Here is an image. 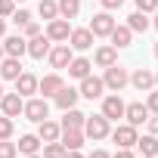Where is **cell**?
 Listing matches in <instances>:
<instances>
[{
    "mask_svg": "<svg viewBox=\"0 0 158 158\" xmlns=\"http://www.w3.org/2000/svg\"><path fill=\"white\" fill-rule=\"evenodd\" d=\"M102 84H106L112 93H121V90L130 84V74H127V68H121V65L115 62V65H109V68H106V74H102Z\"/></svg>",
    "mask_w": 158,
    "mask_h": 158,
    "instance_id": "6da1fadb",
    "label": "cell"
},
{
    "mask_svg": "<svg viewBox=\"0 0 158 158\" xmlns=\"http://www.w3.org/2000/svg\"><path fill=\"white\" fill-rule=\"evenodd\" d=\"M84 136H90V139H106L109 136V118L99 112V115H87V121H84Z\"/></svg>",
    "mask_w": 158,
    "mask_h": 158,
    "instance_id": "7a4b0ae2",
    "label": "cell"
},
{
    "mask_svg": "<svg viewBox=\"0 0 158 158\" xmlns=\"http://www.w3.org/2000/svg\"><path fill=\"white\" fill-rule=\"evenodd\" d=\"M112 28H115V19H112L109 10H102V13H96V16L90 19V31H93V37H109Z\"/></svg>",
    "mask_w": 158,
    "mask_h": 158,
    "instance_id": "3957f363",
    "label": "cell"
},
{
    "mask_svg": "<svg viewBox=\"0 0 158 158\" xmlns=\"http://www.w3.org/2000/svg\"><path fill=\"white\" fill-rule=\"evenodd\" d=\"M81 93L84 99H99L102 93H106V84H102V77H96V74H87V77H81Z\"/></svg>",
    "mask_w": 158,
    "mask_h": 158,
    "instance_id": "277c9868",
    "label": "cell"
},
{
    "mask_svg": "<svg viewBox=\"0 0 158 158\" xmlns=\"http://www.w3.org/2000/svg\"><path fill=\"white\" fill-rule=\"evenodd\" d=\"M68 34H71V25H68V19L56 16V19H50V22H47V37H50V40L62 44V40H68Z\"/></svg>",
    "mask_w": 158,
    "mask_h": 158,
    "instance_id": "5b68a950",
    "label": "cell"
},
{
    "mask_svg": "<svg viewBox=\"0 0 158 158\" xmlns=\"http://www.w3.org/2000/svg\"><path fill=\"white\" fill-rule=\"evenodd\" d=\"M22 115H25L28 121L40 124V121L50 115V106H47V99H28V102H25V109H22Z\"/></svg>",
    "mask_w": 158,
    "mask_h": 158,
    "instance_id": "8992f818",
    "label": "cell"
},
{
    "mask_svg": "<svg viewBox=\"0 0 158 158\" xmlns=\"http://www.w3.org/2000/svg\"><path fill=\"white\" fill-rule=\"evenodd\" d=\"M0 109H3L6 118H19L22 109H25V99L19 93H3V96H0Z\"/></svg>",
    "mask_w": 158,
    "mask_h": 158,
    "instance_id": "52a82bcc",
    "label": "cell"
},
{
    "mask_svg": "<svg viewBox=\"0 0 158 158\" xmlns=\"http://www.w3.org/2000/svg\"><path fill=\"white\" fill-rule=\"evenodd\" d=\"M149 115H152V112H149L146 102H130V106H124V118H127V124H133V127L146 124Z\"/></svg>",
    "mask_w": 158,
    "mask_h": 158,
    "instance_id": "ba28073f",
    "label": "cell"
},
{
    "mask_svg": "<svg viewBox=\"0 0 158 158\" xmlns=\"http://www.w3.org/2000/svg\"><path fill=\"white\" fill-rule=\"evenodd\" d=\"M112 139L118 143V149H130V146H136V127L133 124H118Z\"/></svg>",
    "mask_w": 158,
    "mask_h": 158,
    "instance_id": "9c48e42d",
    "label": "cell"
},
{
    "mask_svg": "<svg viewBox=\"0 0 158 158\" xmlns=\"http://www.w3.org/2000/svg\"><path fill=\"white\" fill-rule=\"evenodd\" d=\"M68 47H71V50H90V47H93V31H90V28H71Z\"/></svg>",
    "mask_w": 158,
    "mask_h": 158,
    "instance_id": "30bf717a",
    "label": "cell"
},
{
    "mask_svg": "<svg viewBox=\"0 0 158 158\" xmlns=\"http://www.w3.org/2000/svg\"><path fill=\"white\" fill-rule=\"evenodd\" d=\"M3 53H6V56H16V59H22V56L28 53V40H25L22 34H10V37L3 40Z\"/></svg>",
    "mask_w": 158,
    "mask_h": 158,
    "instance_id": "8fae6325",
    "label": "cell"
},
{
    "mask_svg": "<svg viewBox=\"0 0 158 158\" xmlns=\"http://www.w3.org/2000/svg\"><path fill=\"white\" fill-rule=\"evenodd\" d=\"M47 56H50V65H53V68H68V62L74 59V56H71V47H68V44H59V47H53V50H50Z\"/></svg>",
    "mask_w": 158,
    "mask_h": 158,
    "instance_id": "7c38bea8",
    "label": "cell"
},
{
    "mask_svg": "<svg viewBox=\"0 0 158 158\" xmlns=\"http://www.w3.org/2000/svg\"><path fill=\"white\" fill-rule=\"evenodd\" d=\"M102 115L109 118V121H118V118H124V99L115 93V96H106L102 99Z\"/></svg>",
    "mask_w": 158,
    "mask_h": 158,
    "instance_id": "4fadbf2b",
    "label": "cell"
},
{
    "mask_svg": "<svg viewBox=\"0 0 158 158\" xmlns=\"http://www.w3.org/2000/svg\"><path fill=\"white\" fill-rule=\"evenodd\" d=\"M130 84H133L139 93H149V90L155 87V74H152L149 68H136V71L130 74Z\"/></svg>",
    "mask_w": 158,
    "mask_h": 158,
    "instance_id": "5bb4252c",
    "label": "cell"
},
{
    "mask_svg": "<svg viewBox=\"0 0 158 158\" xmlns=\"http://www.w3.org/2000/svg\"><path fill=\"white\" fill-rule=\"evenodd\" d=\"M47 53H50V37H47V34L28 37V56H31V59H44Z\"/></svg>",
    "mask_w": 158,
    "mask_h": 158,
    "instance_id": "9a60e30c",
    "label": "cell"
},
{
    "mask_svg": "<svg viewBox=\"0 0 158 158\" xmlns=\"http://www.w3.org/2000/svg\"><path fill=\"white\" fill-rule=\"evenodd\" d=\"M16 93L25 99V96H31V93H37V77L31 74V71H22L19 77H16Z\"/></svg>",
    "mask_w": 158,
    "mask_h": 158,
    "instance_id": "2e32d148",
    "label": "cell"
},
{
    "mask_svg": "<svg viewBox=\"0 0 158 158\" xmlns=\"http://www.w3.org/2000/svg\"><path fill=\"white\" fill-rule=\"evenodd\" d=\"M62 87H65V84H62L59 74H47V77H40V81H37V93H44V99H47V96H56Z\"/></svg>",
    "mask_w": 158,
    "mask_h": 158,
    "instance_id": "e0dca14e",
    "label": "cell"
},
{
    "mask_svg": "<svg viewBox=\"0 0 158 158\" xmlns=\"http://www.w3.org/2000/svg\"><path fill=\"white\" fill-rule=\"evenodd\" d=\"M109 37H112V47H115V50H124V47L133 44V31H130L127 25H115Z\"/></svg>",
    "mask_w": 158,
    "mask_h": 158,
    "instance_id": "ac0fdd59",
    "label": "cell"
},
{
    "mask_svg": "<svg viewBox=\"0 0 158 158\" xmlns=\"http://www.w3.org/2000/svg\"><path fill=\"white\" fill-rule=\"evenodd\" d=\"M59 133H62V127H59L56 121H50V118H44V121L37 124V136H40V143H53V139H59Z\"/></svg>",
    "mask_w": 158,
    "mask_h": 158,
    "instance_id": "d6986e66",
    "label": "cell"
},
{
    "mask_svg": "<svg viewBox=\"0 0 158 158\" xmlns=\"http://www.w3.org/2000/svg\"><path fill=\"white\" fill-rule=\"evenodd\" d=\"M19 74H22V62H19L16 56L0 59V77H6V81H16Z\"/></svg>",
    "mask_w": 158,
    "mask_h": 158,
    "instance_id": "ffe728a7",
    "label": "cell"
},
{
    "mask_svg": "<svg viewBox=\"0 0 158 158\" xmlns=\"http://www.w3.org/2000/svg\"><path fill=\"white\" fill-rule=\"evenodd\" d=\"M53 99H56V106H59V109L65 112V109H74V106H77L81 93H77V90H71V87H62V90H59V93H56Z\"/></svg>",
    "mask_w": 158,
    "mask_h": 158,
    "instance_id": "44dd1931",
    "label": "cell"
},
{
    "mask_svg": "<svg viewBox=\"0 0 158 158\" xmlns=\"http://www.w3.org/2000/svg\"><path fill=\"white\" fill-rule=\"evenodd\" d=\"M84 121H87V115H84V112H77V109H65V118H62V130H71V127L84 130Z\"/></svg>",
    "mask_w": 158,
    "mask_h": 158,
    "instance_id": "7402d4cb",
    "label": "cell"
},
{
    "mask_svg": "<svg viewBox=\"0 0 158 158\" xmlns=\"http://www.w3.org/2000/svg\"><path fill=\"white\" fill-rule=\"evenodd\" d=\"M59 136H62L59 143H62L65 149H81V146H84V130H77V127H71V130H62Z\"/></svg>",
    "mask_w": 158,
    "mask_h": 158,
    "instance_id": "603a6c76",
    "label": "cell"
},
{
    "mask_svg": "<svg viewBox=\"0 0 158 158\" xmlns=\"http://www.w3.org/2000/svg\"><path fill=\"white\" fill-rule=\"evenodd\" d=\"M93 62H96L99 68H109V65L118 62V50H115V47H99L96 56H93Z\"/></svg>",
    "mask_w": 158,
    "mask_h": 158,
    "instance_id": "cb8c5ba5",
    "label": "cell"
},
{
    "mask_svg": "<svg viewBox=\"0 0 158 158\" xmlns=\"http://www.w3.org/2000/svg\"><path fill=\"white\" fill-rule=\"evenodd\" d=\"M90 68H93V62H90V59H84V56L68 62V74H71V77H77V81H81V77H87V74H90Z\"/></svg>",
    "mask_w": 158,
    "mask_h": 158,
    "instance_id": "d4e9b609",
    "label": "cell"
},
{
    "mask_svg": "<svg viewBox=\"0 0 158 158\" xmlns=\"http://www.w3.org/2000/svg\"><path fill=\"white\" fill-rule=\"evenodd\" d=\"M16 149H19L22 155H34V152L40 149V136H37V133H25V136L19 139V146H16Z\"/></svg>",
    "mask_w": 158,
    "mask_h": 158,
    "instance_id": "484cf974",
    "label": "cell"
},
{
    "mask_svg": "<svg viewBox=\"0 0 158 158\" xmlns=\"http://www.w3.org/2000/svg\"><path fill=\"white\" fill-rule=\"evenodd\" d=\"M56 6H59V16L62 19H74L77 13H81V0H59Z\"/></svg>",
    "mask_w": 158,
    "mask_h": 158,
    "instance_id": "4316f807",
    "label": "cell"
},
{
    "mask_svg": "<svg viewBox=\"0 0 158 158\" xmlns=\"http://www.w3.org/2000/svg\"><path fill=\"white\" fill-rule=\"evenodd\" d=\"M136 146H139V152H143V155H158V139H155V133L136 136Z\"/></svg>",
    "mask_w": 158,
    "mask_h": 158,
    "instance_id": "83f0119b",
    "label": "cell"
},
{
    "mask_svg": "<svg viewBox=\"0 0 158 158\" xmlns=\"http://www.w3.org/2000/svg\"><path fill=\"white\" fill-rule=\"evenodd\" d=\"M127 28H130V31H146V28H149L146 13H139V10H136V13H130V16H127Z\"/></svg>",
    "mask_w": 158,
    "mask_h": 158,
    "instance_id": "f1b7e54d",
    "label": "cell"
},
{
    "mask_svg": "<svg viewBox=\"0 0 158 158\" xmlns=\"http://www.w3.org/2000/svg\"><path fill=\"white\" fill-rule=\"evenodd\" d=\"M37 13L50 22V19H56V16H59V6H56V0H40V3H37Z\"/></svg>",
    "mask_w": 158,
    "mask_h": 158,
    "instance_id": "f546056e",
    "label": "cell"
},
{
    "mask_svg": "<svg viewBox=\"0 0 158 158\" xmlns=\"http://www.w3.org/2000/svg\"><path fill=\"white\" fill-rule=\"evenodd\" d=\"M65 152H68V149H65L59 139H53V143L44 146V158H65Z\"/></svg>",
    "mask_w": 158,
    "mask_h": 158,
    "instance_id": "4dcf8cb0",
    "label": "cell"
},
{
    "mask_svg": "<svg viewBox=\"0 0 158 158\" xmlns=\"http://www.w3.org/2000/svg\"><path fill=\"white\" fill-rule=\"evenodd\" d=\"M16 155H19L16 143H10V139H0V158H16Z\"/></svg>",
    "mask_w": 158,
    "mask_h": 158,
    "instance_id": "1f68e13d",
    "label": "cell"
},
{
    "mask_svg": "<svg viewBox=\"0 0 158 158\" xmlns=\"http://www.w3.org/2000/svg\"><path fill=\"white\" fill-rule=\"evenodd\" d=\"M13 136V118L0 115V139H10Z\"/></svg>",
    "mask_w": 158,
    "mask_h": 158,
    "instance_id": "d6a6232c",
    "label": "cell"
},
{
    "mask_svg": "<svg viewBox=\"0 0 158 158\" xmlns=\"http://www.w3.org/2000/svg\"><path fill=\"white\" fill-rule=\"evenodd\" d=\"M16 13V0H0V19H10Z\"/></svg>",
    "mask_w": 158,
    "mask_h": 158,
    "instance_id": "836d02e7",
    "label": "cell"
},
{
    "mask_svg": "<svg viewBox=\"0 0 158 158\" xmlns=\"http://www.w3.org/2000/svg\"><path fill=\"white\" fill-rule=\"evenodd\" d=\"M136 10L149 16V13H155V10H158V0H136Z\"/></svg>",
    "mask_w": 158,
    "mask_h": 158,
    "instance_id": "e575fe53",
    "label": "cell"
},
{
    "mask_svg": "<svg viewBox=\"0 0 158 158\" xmlns=\"http://www.w3.org/2000/svg\"><path fill=\"white\" fill-rule=\"evenodd\" d=\"M13 22L22 28V25H28V22H31V13H28V10H16V13H13Z\"/></svg>",
    "mask_w": 158,
    "mask_h": 158,
    "instance_id": "d590c367",
    "label": "cell"
},
{
    "mask_svg": "<svg viewBox=\"0 0 158 158\" xmlns=\"http://www.w3.org/2000/svg\"><path fill=\"white\" fill-rule=\"evenodd\" d=\"M146 106H149V112H152V115H158V90H155V87L149 90V99H146Z\"/></svg>",
    "mask_w": 158,
    "mask_h": 158,
    "instance_id": "8d00e7d4",
    "label": "cell"
},
{
    "mask_svg": "<svg viewBox=\"0 0 158 158\" xmlns=\"http://www.w3.org/2000/svg\"><path fill=\"white\" fill-rule=\"evenodd\" d=\"M22 31H25L22 37L28 40V37H34V34H40V25H37V22H28V25H22Z\"/></svg>",
    "mask_w": 158,
    "mask_h": 158,
    "instance_id": "74e56055",
    "label": "cell"
},
{
    "mask_svg": "<svg viewBox=\"0 0 158 158\" xmlns=\"http://www.w3.org/2000/svg\"><path fill=\"white\" fill-rule=\"evenodd\" d=\"M146 124H149V133H158V115H149Z\"/></svg>",
    "mask_w": 158,
    "mask_h": 158,
    "instance_id": "f35d334b",
    "label": "cell"
},
{
    "mask_svg": "<svg viewBox=\"0 0 158 158\" xmlns=\"http://www.w3.org/2000/svg\"><path fill=\"white\" fill-rule=\"evenodd\" d=\"M99 3H102V10H118L124 0H99Z\"/></svg>",
    "mask_w": 158,
    "mask_h": 158,
    "instance_id": "ab89813d",
    "label": "cell"
},
{
    "mask_svg": "<svg viewBox=\"0 0 158 158\" xmlns=\"http://www.w3.org/2000/svg\"><path fill=\"white\" fill-rule=\"evenodd\" d=\"M87 158H112V155H109V152H106V149H93V152H90V155H87Z\"/></svg>",
    "mask_w": 158,
    "mask_h": 158,
    "instance_id": "60d3db41",
    "label": "cell"
},
{
    "mask_svg": "<svg viewBox=\"0 0 158 158\" xmlns=\"http://www.w3.org/2000/svg\"><path fill=\"white\" fill-rule=\"evenodd\" d=\"M112 158H133V152H130V149H118Z\"/></svg>",
    "mask_w": 158,
    "mask_h": 158,
    "instance_id": "b9f144b4",
    "label": "cell"
},
{
    "mask_svg": "<svg viewBox=\"0 0 158 158\" xmlns=\"http://www.w3.org/2000/svg\"><path fill=\"white\" fill-rule=\"evenodd\" d=\"M65 158H84V155L77 152V149H68V152H65Z\"/></svg>",
    "mask_w": 158,
    "mask_h": 158,
    "instance_id": "7bdbcfd3",
    "label": "cell"
},
{
    "mask_svg": "<svg viewBox=\"0 0 158 158\" xmlns=\"http://www.w3.org/2000/svg\"><path fill=\"white\" fill-rule=\"evenodd\" d=\"M3 34H6V22H3V19H0V37H3Z\"/></svg>",
    "mask_w": 158,
    "mask_h": 158,
    "instance_id": "ee69618b",
    "label": "cell"
},
{
    "mask_svg": "<svg viewBox=\"0 0 158 158\" xmlns=\"http://www.w3.org/2000/svg\"><path fill=\"white\" fill-rule=\"evenodd\" d=\"M152 25H155V28H158V10H155V22H152Z\"/></svg>",
    "mask_w": 158,
    "mask_h": 158,
    "instance_id": "f6af8a7d",
    "label": "cell"
},
{
    "mask_svg": "<svg viewBox=\"0 0 158 158\" xmlns=\"http://www.w3.org/2000/svg\"><path fill=\"white\" fill-rule=\"evenodd\" d=\"M25 158H44V155H37V152H34V155H25Z\"/></svg>",
    "mask_w": 158,
    "mask_h": 158,
    "instance_id": "bcb514c9",
    "label": "cell"
},
{
    "mask_svg": "<svg viewBox=\"0 0 158 158\" xmlns=\"http://www.w3.org/2000/svg\"><path fill=\"white\" fill-rule=\"evenodd\" d=\"M0 59H3V47H0Z\"/></svg>",
    "mask_w": 158,
    "mask_h": 158,
    "instance_id": "7dc6e473",
    "label": "cell"
},
{
    "mask_svg": "<svg viewBox=\"0 0 158 158\" xmlns=\"http://www.w3.org/2000/svg\"><path fill=\"white\" fill-rule=\"evenodd\" d=\"M155 84H158V71H155Z\"/></svg>",
    "mask_w": 158,
    "mask_h": 158,
    "instance_id": "c3c4849f",
    "label": "cell"
},
{
    "mask_svg": "<svg viewBox=\"0 0 158 158\" xmlns=\"http://www.w3.org/2000/svg\"><path fill=\"white\" fill-rule=\"evenodd\" d=\"M155 56H158V44H155Z\"/></svg>",
    "mask_w": 158,
    "mask_h": 158,
    "instance_id": "681fc988",
    "label": "cell"
},
{
    "mask_svg": "<svg viewBox=\"0 0 158 158\" xmlns=\"http://www.w3.org/2000/svg\"><path fill=\"white\" fill-rule=\"evenodd\" d=\"M143 158H155V155H143Z\"/></svg>",
    "mask_w": 158,
    "mask_h": 158,
    "instance_id": "f907efd6",
    "label": "cell"
},
{
    "mask_svg": "<svg viewBox=\"0 0 158 158\" xmlns=\"http://www.w3.org/2000/svg\"><path fill=\"white\" fill-rule=\"evenodd\" d=\"M0 96H3V87H0Z\"/></svg>",
    "mask_w": 158,
    "mask_h": 158,
    "instance_id": "816d5d0a",
    "label": "cell"
},
{
    "mask_svg": "<svg viewBox=\"0 0 158 158\" xmlns=\"http://www.w3.org/2000/svg\"><path fill=\"white\" fill-rule=\"evenodd\" d=\"M19 3H25V0H19Z\"/></svg>",
    "mask_w": 158,
    "mask_h": 158,
    "instance_id": "f5cc1de1",
    "label": "cell"
},
{
    "mask_svg": "<svg viewBox=\"0 0 158 158\" xmlns=\"http://www.w3.org/2000/svg\"><path fill=\"white\" fill-rule=\"evenodd\" d=\"M155 158H158V155H155Z\"/></svg>",
    "mask_w": 158,
    "mask_h": 158,
    "instance_id": "db71d44e",
    "label": "cell"
}]
</instances>
